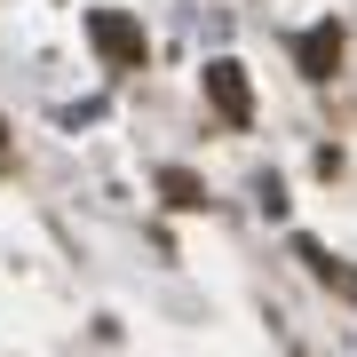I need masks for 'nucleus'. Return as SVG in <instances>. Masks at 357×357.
Listing matches in <instances>:
<instances>
[{"label":"nucleus","instance_id":"1","mask_svg":"<svg viewBox=\"0 0 357 357\" xmlns=\"http://www.w3.org/2000/svg\"><path fill=\"white\" fill-rule=\"evenodd\" d=\"M88 32L103 40V56H112V64H135V56H143V24H135V16H119V8H96Z\"/></svg>","mask_w":357,"mask_h":357},{"label":"nucleus","instance_id":"2","mask_svg":"<svg viewBox=\"0 0 357 357\" xmlns=\"http://www.w3.org/2000/svg\"><path fill=\"white\" fill-rule=\"evenodd\" d=\"M206 96L222 103V119H246V112H255V96H246V72L230 64V56H222V64H206Z\"/></svg>","mask_w":357,"mask_h":357},{"label":"nucleus","instance_id":"4","mask_svg":"<svg viewBox=\"0 0 357 357\" xmlns=\"http://www.w3.org/2000/svg\"><path fill=\"white\" fill-rule=\"evenodd\" d=\"M0 151H8V135H0Z\"/></svg>","mask_w":357,"mask_h":357},{"label":"nucleus","instance_id":"3","mask_svg":"<svg viewBox=\"0 0 357 357\" xmlns=\"http://www.w3.org/2000/svg\"><path fill=\"white\" fill-rule=\"evenodd\" d=\"M333 64H342V32L318 24V32H310V48H302V72H333Z\"/></svg>","mask_w":357,"mask_h":357}]
</instances>
